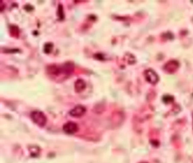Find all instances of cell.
Here are the masks:
<instances>
[{
    "mask_svg": "<svg viewBox=\"0 0 193 163\" xmlns=\"http://www.w3.org/2000/svg\"><path fill=\"white\" fill-rule=\"evenodd\" d=\"M74 68V65L70 62L65 63L60 66L51 65L47 68V72L53 77H57L61 75H69L72 73Z\"/></svg>",
    "mask_w": 193,
    "mask_h": 163,
    "instance_id": "cell-1",
    "label": "cell"
},
{
    "mask_svg": "<svg viewBox=\"0 0 193 163\" xmlns=\"http://www.w3.org/2000/svg\"><path fill=\"white\" fill-rule=\"evenodd\" d=\"M31 118L35 124L40 127L44 126L46 123V115L40 111H35L31 114Z\"/></svg>",
    "mask_w": 193,
    "mask_h": 163,
    "instance_id": "cell-2",
    "label": "cell"
},
{
    "mask_svg": "<svg viewBox=\"0 0 193 163\" xmlns=\"http://www.w3.org/2000/svg\"><path fill=\"white\" fill-rule=\"evenodd\" d=\"M63 130L68 134H73L78 130V125L74 122H68L63 126Z\"/></svg>",
    "mask_w": 193,
    "mask_h": 163,
    "instance_id": "cell-3",
    "label": "cell"
},
{
    "mask_svg": "<svg viewBox=\"0 0 193 163\" xmlns=\"http://www.w3.org/2000/svg\"><path fill=\"white\" fill-rule=\"evenodd\" d=\"M85 112H86V109L85 107L81 105H78L74 107L73 109H72L70 111L69 114L71 116L74 117H80L85 114Z\"/></svg>",
    "mask_w": 193,
    "mask_h": 163,
    "instance_id": "cell-4",
    "label": "cell"
},
{
    "mask_svg": "<svg viewBox=\"0 0 193 163\" xmlns=\"http://www.w3.org/2000/svg\"><path fill=\"white\" fill-rule=\"evenodd\" d=\"M86 87V84L85 80L83 79H79L76 80L74 84L75 90L77 92H81L85 90Z\"/></svg>",
    "mask_w": 193,
    "mask_h": 163,
    "instance_id": "cell-5",
    "label": "cell"
},
{
    "mask_svg": "<svg viewBox=\"0 0 193 163\" xmlns=\"http://www.w3.org/2000/svg\"><path fill=\"white\" fill-rule=\"evenodd\" d=\"M53 49V44L52 43H47L44 46V52L46 53H49L51 52Z\"/></svg>",
    "mask_w": 193,
    "mask_h": 163,
    "instance_id": "cell-6",
    "label": "cell"
},
{
    "mask_svg": "<svg viewBox=\"0 0 193 163\" xmlns=\"http://www.w3.org/2000/svg\"><path fill=\"white\" fill-rule=\"evenodd\" d=\"M147 163V162H142V163Z\"/></svg>",
    "mask_w": 193,
    "mask_h": 163,
    "instance_id": "cell-7",
    "label": "cell"
}]
</instances>
